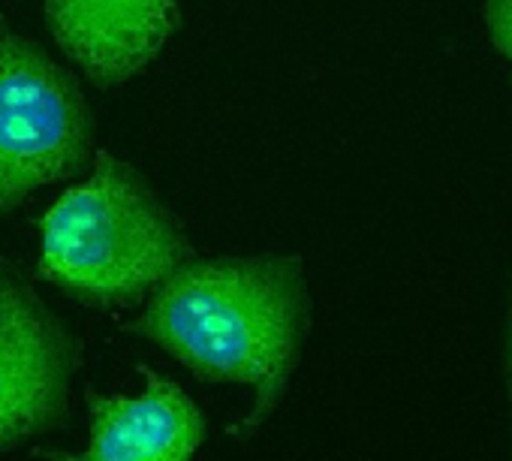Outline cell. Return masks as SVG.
I'll list each match as a JSON object with an SVG mask.
<instances>
[{"instance_id":"cell-8","label":"cell","mask_w":512,"mask_h":461,"mask_svg":"<svg viewBox=\"0 0 512 461\" xmlns=\"http://www.w3.org/2000/svg\"><path fill=\"white\" fill-rule=\"evenodd\" d=\"M500 362H503V383H506V398H509V413H512V305H509V311H506V323H503ZM509 461H512V443H509Z\"/></svg>"},{"instance_id":"cell-6","label":"cell","mask_w":512,"mask_h":461,"mask_svg":"<svg viewBox=\"0 0 512 461\" xmlns=\"http://www.w3.org/2000/svg\"><path fill=\"white\" fill-rule=\"evenodd\" d=\"M61 55L97 88H118L148 70L181 25L178 0H43Z\"/></svg>"},{"instance_id":"cell-4","label":"cell","mask_w":512,"mask_h":461,"mask_svg":"<svg viewBox=\"0 0 512 461\" xmlns=\"http://www.w3.org/2000/svg\"><path fill=\"white\" fill-rule=\"evenodd\" d=\"M82 347L25 269L0 257V452L67 428Z\"/></svg>"},{"instance_id":"cell-7","label":"cell","mask_w":512,"mask_h":461,"mask_svg":"<svg viewBox=\"0 0 512 461\" xmlns=\"http://www.w3.org/2000/svg\"><path fill=\"white\" fill-rule=\"evenodd\" d=\"M482 19L491 49L512 67V0H485Z\"/></svg>"},{"instance_id":"cell-5","label":"cell","mask_w":512,"mask_h":461,"mask_svg":"<svg viewBox=\"0 0 512 461\" xmlns=\"http://www.w3.org/2000/svg\"><path fill=\"white\" fill-rule=\"evenodd\" d=\"M145 389L136 395H100L85 389L91 434L82 452L37 446L43 461H193L208 437L202 407L172 377L136 362Z\"/></svg>"},{"instance_id":"cell-2","label":"cell","mask_w":512,"mask_h":461,"mask_svg":"<svg viewBox=\"0 0 512 461\" xmlns=\"http://www.w3.org/2000/svg\"><path fill=\"white\" fill-rule=\"evenodd\" d=\"M37 229V281L94 311L145 302L193 257L178 214L133 163L112 151H97L94 172L64 190Z\"/></svg>"},{"instance_id":"cell-3","label":"cell","mask_w":512,"mask_h":461,"mask_svg":"<svg viewBox=\"0 0 512 461\" xmlns=\"http://www.w3.org/2000/svg\"><path fill=\"white\" fill-rule=\"evenodd\" d=\"M94 127L76 73L0 16V217L40 187L82 175Z\"/></svg>"},{"instance_id":"cell-1","label":"cell","mask_w":512,"mask_h":461,"mask_svg":"<svg viewBox=\"0 0 512 461\" xmlns=\"http://www.w3.org/2000/svg\"><path fill=\"white\" fill-rule=\"evenodd\" d=\"M311 314L299 254H226L184 260L124 329L166 350L205 383L250 386L253 407L229 425L235 440H247L284 404Z\"/></svg>"}]
</instances>
